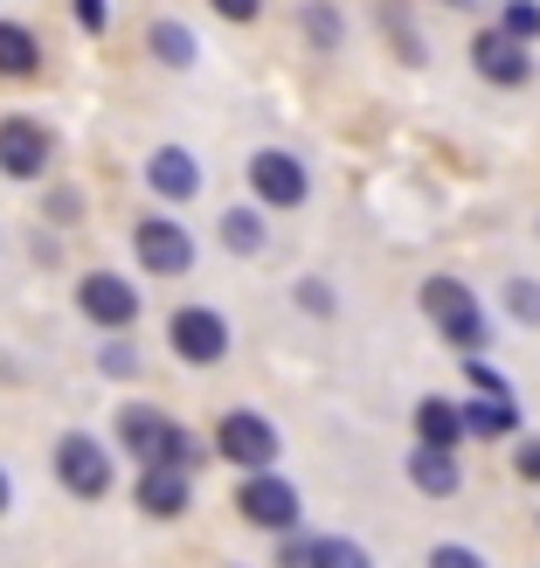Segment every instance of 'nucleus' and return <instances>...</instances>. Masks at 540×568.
Returning a JSON list of instances; mask_svg holds the SVG:
<instances>
[{
	"instance_id": "obj_1",
	"label": "nucleus",
	"mask_w": 540,
	"mask_h": 568,
	"mask_svg": "<svg viewBox=\"0 0 540 568\" xmlns=\"http://www.w3.org/2000/svg\"><path fill=\"white\" fill-rule=\"evenodd\" d=\"M49 471H55V486L70 499L98 506V499H111V486H119V450L104 437H91V430H63L49 444Z\"/></svg>"
},
{
	"instance_id": "obj_2",
	"label": "nucleus",
	"mask_w": 540,
	"mask_h": 568,
	"mask_svg": "<svg viewBox=\"0 0 540 568\" xmlns=\"http://www.w3.org/2000/svg\"><path fill=\"white\" fill-rule=\"evenodd\" d=\"M422 312H430V326H437L458 354H486L492 320H486V305L471 298V284H458V277H430V284H422Z\"/></svg>"
},
{
	"instance_id": "obj_3",
	"label": "nucleus",
	"mask_w": 540,
	"mask_h": 568,
	"mask_svg": "<svg viewBox=\"0 0 540 568\" xmlns=\"http://www.w3.org/2000/svg\"><path fill=\"white\" fill-rule=\"evenodd\" d=\"M49 166H55L49 119H35V111H0V181L35 187V181H49Z\"/></svg>"
},
{
	"instance_id": "obj_4",
	"label": "nucleus",
	"mask_w": 540,
	"mask_h": 568,
	"mask_svg": "<svg viewBox=\"0 0 540 568\" xmlns=\"http://www.w3.org/2000/svg\"><path fill=\"white\" fill-rule=\"evenodd\" d=\"M77 312L98 333H132L139 312H146V292H139L125 271H83L77 277Z\"/></svg>"
},
{
	"instance_id": "obj_5",
	"label": "nucleus",
	"mask_w": 540,
	"mask_h": 568,
	"mask_svg": "<svg viewBox=\"0 0 540 568\" xmlns=\"http://www.w3.org/2000/svg\"><path fill=\"white\" fill-rule=\"evenodd\" d=\"M132 257H139V271L146 277H187L194 271V230L181 215H139L132 222Z\"/></svg>"
},
{
	"instance_id": "obj_6",
	"label": "nucleus",
	"mask_w": 540,
	"mask_h": 568,
	"mask_svg": "<svg viewBox=\"0 0 540 568\" xmlns=\"http://www.w3.org/2000/svg\"><path fill=\"white\" fill-rule=\"evenodd\" d=\"M208 450L222 465H236V471H271L277 465V423L271 416H257V409H230L215 423V437H208Z\"/></svg>"
},
{
	"instance_id": "obj_7",
	"label": "nucleus",
	"mask_w": 540,
	"mask_h": 568,
	"mask_svg": "<svg viewBox=\"0 0 540 568\" xmlns=\"http://www.w3.org/2000/svg\"><path fill=\"white\" fill-rule=\"evenodd\" d=\"M236 514L249 527H264V534H292L305 520V499L292 478H277V471H243V486H236Z\"/></svg>"
},
{
	"instance_id": "obj_8",
	"label": "nucleus",
	"mask_w": 540,
	"mask_h": 568,
	"mask_svg": "<svg viewBox=\"0 0 540 568\" xmlns=\"http://www.w3.org/2000/svg\"><path fill=\"white\" fill-rule=\"evenodd\" d=\"M166 347L187 367H215V361H230V320H222L215 305H181L174 320H166Z\"/></svg>"
},
{
	"instance_id": "obj_9",
	"label": "nucleus",
	"mask_w": 540,
	"mask_h": 568,
	"mask_svg": "<svg viewBox=\"0 0 540 568\" xmlns=\"http://www.w3.org/2000/svg\"><path fill=\"white\" fill-rule=\"evenodd\" d=\"M249 194H257L264 209H305V194H312V174H305V160L298 153H284V146H264V153H249Z\"/></svg>"
},
{
	"instance_id": "obj_10",
	"label": "nucleus",
	"mask_w": 540,
	"mask_h": 568,
	"mask_svg": "<svg viewBox=\"0 0 540 568\" xmlns=\"http://www.w3.org/2000/svg\"><path fill=\"white\" fill-rule=\"evenodd\" d=\"M132 506H139L146 520H181L187 506H194V478L174 471V465H139V478H132Z\"/></svg>"
},
{
	"instance_id": "obj_11",
	"label": "nucleus",
	"mask_w": 540,
	"mask_h": 568,
	"mask_svg": "<svg viewBox=\"0 0 540 568\" xmlns=\"http://www.w3.org/2000/svg\"><path fill=\"white\" fill-rule=\"evenodd\" d=\"M471 70L499 83V91H520V83L533 77V49L513 42V36H499V28H486V36H471Z\"/></svg>"
},
{
	"instance_id": "obj_12",
	"label": "nucleus",
	"mask_w": 540,
	"mask_h": 568,
	"mask_svg": "<svg viewBox=\"0 0 540 568\" xmlns=\"http://www.w3.org/2000/svg\"><path fill=\"white\" fill-rule=\"evenodd\" d=\"M139 181H146L166 209H181V202H194V194H202V160H194L187 146H153V153H146V174H139Z\"/></svg>"
},
{
	"instance_id": "obj_13",
	"label": "nucleus",
	"mask_w": 540,
	"mask_h": 568,
	"mask_svg": "<svg viewBox=\"0 0 540 568\" xmlns=\"http://www.w3.org/2000/svg\"><path fill=\"white\" fill-rule=\"evenodd\" d=\"M166 409H153V403H125L119 416H111V444L125 450L132 465H153V450H160V437H166Z\"/></svg>"
},
{
	"instance_id": "obj_14",
	"label": "nucleus",
	"mask_w": 540,
	"mask_h": 568,
	"mask_svg": "<svg viewBox=\"0 0 540 568\" xmlns=\"http://www.w3.org/2000/svg\"><path fill=\"white\" fill-rule=\"evenodd\" d=\"M146 55H153L160 70H194V63H202V42H194V28H187V21L160 14V21L146 28Z\"/></svg>"
},
{
	"instance_id": "obj_15",
	"label": "nucleus",
	"mask_w": 540,
	"mask_h": 568,
	"mask_svg": "<svg viewBox=\"0 0 540 568\" xmlns=\"http://www.w3.org/2000/svg\"><path fill=\"white\" fill-rule=\"evenodd\" d=\"M0 77H14V83L42 77V36L28 21H8V14H0Z\"/></svg>"
},
{
	"instance_id": "obj_16",
	"label": "nucleus",
	"mask_w": 540,
	"mask_h": 568,
	"mask_svg": "<svg viewBox=\"0 0 540 568\" xmlns=\"http://www.w3.org/2000/svg\"><path fill=\"white\" fill-rule=\"evenodd\" d=\"M403 471H409V486H416V493H430V499H450V493H458V450H430V444H416Z\"/></svg>"
},
{
	"instance_id": "obj_17",
	"label": "nucleus",
	"mask_w": 540,
	"mask_h": 568,
	"mask_svg": "<svg viewBox=\"0 0 540 568\" xmlns=\"http://www.w3.org/2000/svg\"><path fill=\"white\" fill-rule=\"evenodd\" d=\"M458 423H465V437H513L520 409H513V395H471L458 409Z\"/></svg>"
},
{
	"instance_id": "obj_18",
	"label": "nucleus",
	"mask_w": 540,
	"mask_h": 568,
	"mask_svg": "<svg viewBox=\"0 0 540 568\" xmlns=\"http://www.w3.org/2000/svg\"><path fill=\"white\" fill-rule=\"evenodd\" d=\"M416 444H430V450H458V444H465L458 403H444V395H422V403H416Z\"/></svg>"
},
{
	"instance_id": "obj_19",
	"label": "nucleus",
	"mask_w": 540,
	"mask_h": 568,
	"mask_svg": "<svg viewBox=\"0 0 540 568\" xmlns=\"http://www.w3.org/2000/svg\"><path fill=\"white\" fill-rule=\"evenodd\" d=\"M215 230H222V250H230V257H264V250H271V222H264V209H230Z\"/></svg>"
},
{
	"instance_id": "obj_20",
	"label": "nucleus",
	"mask_w": 540,
	"mask_h": 568,
	"mask_svg": "<svg viewBox=\"0 0 540 568\" xmlns=\"http://www.w3.org/2000/svg\"><path fill=\"white\" fill-rule=\"evenodd\" d=\"M215 458V450H208V437L202 430H187V423H166V437H160V450H153V465H174V471H202Z\"/></svg>"
},
{
	"instance_id": "obj_21",
	"label": "nucleus",
	"mask_w": 540,
	"mask_h": 568,
	"mask_svg": "<svg viewBox=\"0 0 540 568\" xmlns=\"http://www.w3.org/2000/svg\"><path fill=\"white\" fill-rule=\"evenodd\" d=\"M83 209H91V202H83L77 181H49V187H42V222H49V230H77Z\"/></svg>"
},
{
	"instance_id": "obj_22",
	"label": "nucleus",
	"mask_w": 540,
	"mask_h": 568,
	"mask_svg": "<svg viewBox=\"0 0 540 568\" xmlns=\"http://www.w3.org/2000/svg\"><path fill=\"white\" fill-rule=\"evenodd\" d=\"M312 568H375V555L347 534H312Z\"/></svg>"
},
{
	"instance_id": "obj_23",
	"label": "nucleus",
	"mask_w": 540,
	"mask_h": 568,
	"mask_svg": "<svg viewBox=\"0 0 540 568\" xmlns=\"http://www.w3.org/2000/svg\"><path fill=\"white\" fill-rule=\"evenodd\" d=\"M298 28H305V42L319 49V55L339 49V8H333V0H305V8H298Z\"/></svg>"
},
{
	"instance_id": "obj_24",
	"label": "nucleus",
	"mask_w": 540,
	"mask_h": 568,
	"mask_svg": "<svg viewBox=\"0 0 540 568\" xmlns=\"http://www.w3.org/2000/svg\"><path fill=\"white\" fill-rule=\"evenodd\" d=\"M98 375H111V382H132L139 375V347H132L125 333H111L104 347H98Z\"/></svg>"
},
{
	"instance_id": "obj_25",
	"label": "nucleus",
	"mask_w": 540,
	"mask_h": 568,
	"mask_svg": "<svg viewBox=\"0 0 540 568\" xmlns=\"http://www.w3.org/2000/svg\"><path fill=\"white\" fill-rule=\"evenodd\" d=\"M499 36H513V42H540V0H506V14H499Z\"/></svg>"
},
{
	"instance_id": "obj_26",
	"label": "nucleus",
	"mask_w": 540,
	"mask_h": 568,
	"mask_svg": "<svg viewBox=\"0 0 540 568\" xmlns=\"http://www.w3.org/2000/svg\"><path fill=\"white\" fill-rule=\"evenodd\" d=\"M506 312H513L520 326H540V284L533 277H513V284H506Z\"/></svg>"
},
{
	"instance_id": "obj_27",
	"label": "nucleus",
	"mask_w": 540,
	"mask_h": 568,
	"mask_svg": "<svg viewBox=\"0 0 540 568\" xmlns=\"http://www.w3.org/2000/svg\"><path fill=\"white\" fill-rule=\"evenodd\" d=\"M465 382H471L478 395H513V382H506L499 367H486V361H478V354H465Z\"/></svg>"
},
{
	"instance_id": "obj_28",
	"label": "nucleus",
	"mask_w": 540,
	"mask_h": 568,
	"mask_svg": "<svg viewBox=\"0 0 540 568\" xmlns=\"http://www.w3.org/2000/svg\"><path fill=\"white\" fill-rule=\"evenodd\" d=\"M430 568H492L478 548H465V541H437L430 548Z\"/></svg>"
},
{
	"instance_id": "obj_29",
	"label": "nucleus",
	"mask_w": 540,
	"mask_h": 568,
	"mask_svg": "<svg viewBox=\"0 0 540 568\" xmlns=\"http://www.w3.org/2000/svg\"><path fill=\"white\" fill-rule=\"evenodd\" d=\"M277 568H312V534H277Z\"/></svg>"
},
{
	"instance_id": "obj_30",
	"label": "nucleus",
	"mask_w": 540,
	"mask_h": 568,
	"mask_svg": "<svg viewBox=\"0 0 540 568\" xmlns=\"http://www.w3.org/2000/svg\"><path fill=\"white\" fill-rule=\"evenodd\" d=\"M292 298H298V312H319V320H326V312H333V292H326L319 277H305V284H298Z\"/></svg>"
},
{
	"instance_id": "obj_31",
	"label": "nucleus",
	"mask_w": 540,
	"mask_h": 568,
	"mask_svg": "<svg viewBox=\"0 0 540 568\" xmlns=\"http://www.w3.org/2000/svg\"><path fill=\"white\" fill-rule=\"evenodd\" d=\"M77 28H83V36H104V28H111V8H104V0H77Z\"/></svg>"
},
{
	"instance_id": "obj_32",
	"label": "nucleus",
	"mask_w": 540,
	"mask_h": 568,
	"mask_svg": "<svg viewBox=\"0 0 540 568\" xmlns=\"http://www.w3.org/2000/svg\"><path fill=\"white\" fill-rule=\"evenodd\" d=\"M513 471L527 478V486H540V437H520V450H513Z\"/></svg>"
},
{
	"instance_id": "obj_33",
	"label": "nucleus",
	"mask_w": 540,
	"mask_h": 568,
	"mask_svg": "<svg viewBox=\"0 0 540 568\" xmlns=\"http://www.w3.org/2000/svg\"><path fill=\"white\" fill-rule=\"evenodd\" d=\"M208 8H215L222 21H257V14H264V0H208Z\"/></svg>"
},
{
	"instance_id": "obj_34",
	"label": "nucleus",
	"mask_w": 540,
	"mask_h": 568,
	"mask_svg": "<svg viewBox=\"0 0 540 568\" xmlns=\"http://www.w3.org/2000/svg\"><path fill=\"white\" fill-rule=\"evenodd\" d=\"M8 514H14V471L0 465V520H8Z\"/></svg>"
}]
</instances>
